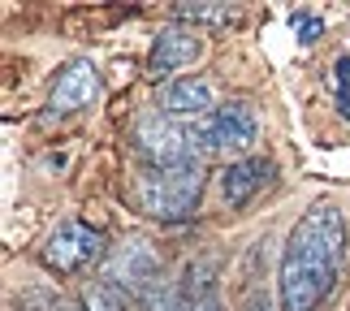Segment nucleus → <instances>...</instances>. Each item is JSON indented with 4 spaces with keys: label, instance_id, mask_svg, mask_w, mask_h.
I'll list each match as a JSON object with an SVG mask.
<instances>
[{
    "label": "nucleus",
    "instance_id": "16",
    "mask_svg": "<svg viewBox=\"0 0 350 311\" xmlns=\"http://www.w3.org/2000/svg\"><path fill=\"white\" fill-rule=\"evenodd\" d=\"M31 311H78V307H70L65 299H31Z\"/></svg>",
    "mask_w": 350,
    "mask_h": 311
},
{
    "label": "nucleus",
    "instance_id": "6",
    "mask_svg": "<svg viewBox=\"0 0 350 311\" xmlns=\"http://www.w3.org/2000/svg\"><path fill=\"white\" fill-rule=\"evenodd\" d=\"M109 281L117 290L134 294V299H147V294L160 286V255L147 247L143 238H126L109 255Z\"/></svg>",
    "mask_w": 350,
    "mask_h": 311
},
{
    "label": "nucleus",
    "instance_id": "18",
    "mask_svg": "<svg viewBox=\"0 0 350 311\" xmlns=\"http://www.w3.org/2000/svg\"><path fill=\"white\" fill-rule=\"evenodd\" d=\"M134 311H139V307H134Z\"/></svg>",
    "mask_w": 350,
    "mask_h": 311
},
{
    "label": "nucleus",
    "instance_id": "4",
    "mask_svg": "<svg viewBox=\"0 0 350 311\" xmlns=\"http://www.w3.org/2000/svg\"><path fill=\"white\" fill-rule=\"evenodd\" d=\"M195 147L199 152H251L255 139H260V121H255V108L251 104H225V108H212L208 117L195 121Z\"/></svg>",
    "mask_w": 350,
    "mask_h": 311
},
{
    "label": "nucleus",
    "instance_id": "14",
    "mask_svg": "<svg viewBox=\"0 0 350 311\" xmlns=\"http://www.w3.org/2000/svg\"><path fill=\"white\" fill-rule=\"evenodd\" d=\"M290 26H294V35H299V44H316L320 31H325V22H320L316 13H294Z\"/></svg>",
    "mask_w": 350,
    "mask_h": 311
},
{
    "label": "nucleus",
    "instance_id": "13",
    "mask_svg": "<svg viewBox=\"0 0 350 311\" xmlns=\"http://www.w3.org/2000/svg\"><path fill=\"white\" fill-rule=\"evenodd\" d=\"M83 311H126V299L113 281H87L83 286Z\"/></svg>",
    "mask_w": 350,
    "mask_h": 311
},
{
    "label": "nucleus",
    "instance_id": "17",
    "mask_svg": "<svg viewBox=\"0 0 350 311\" xmlns=\"http://www.w3.org/2000/svg\"><path fill=\"white\" fill-rule=\"evenodd\" d=\"M247 311H273V307H268V299H255V303H247Z\"/></svg>",
    "mask_w": 350,
    "mask_h": 311
},
{
    "label": "nucleus",
    "instance_id": "12",
    "mask_svg": "<svg viewBox=\"0 0 350 311\" xmlns=\"http://www.w3.org/2000/svg\"><path fill=\"white\" fill-rule=\"evenodd\" d=\"M173 18L178 22H212V26H225L238 18L234 5H217V0H204V5H173Z\"/></svg>",
    "mask_w": 350,
    "mask_h": 311
},
{
    "label": "nucleus",
    "instance_id": "1",
    "mask_svg": "<svg viewBox=\"0 0 350 311\" xmlns=\"http://www.w3.org/2000/svg\"><path fill=\"white\" fill-rule=\"evenodd\" d=\"M346 260V221L333 204H316L294 221L277 268L281 311H320L329 290L342 277Z\"/></svg>",
    "mask_w": 350,
    "mask_h": 311
},
{
    "label": "nucleus",
    "instance_id": "5",
    "mask_svg": "<svg viewBox=\"0 0 350 311\" xmlns=\"http://www.w3.org/2000/svg\"><path fill=\"white\" fill-rule=\"evenodd\" d=\"M104 255V234L87 221H61L44 242V264L52 273H83Z\"/></svg>",
    "mask_w": 350,
    "mask_h": 311
},
{
    "label": "nucleus",
    "instance_id": "11",
    "mask_svg": "<svg viewBox=\"0 0 350 311\" xmlns=\"http://www.w3.org/2000/svg\"><path fill=\"white\" fill-rule=\"evenodd\" d=\"M186 281H191V286L178 290V311H225L217 286H212V268L208 264H199V286H195L191 273H186Z\"/></svg>",
    "mask_w": 350,
    "mask_h": 311
},
{
    "label": "nucleus",
    "instance_id": "10",
    "mask_svg": "<svg viewBox=\"0 0 350 311\" xmlns=\"http://www.w3.org/2000/svg\"><path fill=\"white\" fill-rule=\"evenodd\" d=\"M268 173H273V165H268V160H260V156L234 160V165L221 173V195H225V204H230V208H247L251 199H255V191L268 182Z\"/></svg>",
    "mask_w": 350,
    "mask_h": 311
},
{
    "label": "nucleus",
    "instance_id": "2",
    "mask_svg": "<svg viewBox=\"0 0 350 311\" xmlns=\"http://www.w3.org/2000/svg\"><path fill=\"white\" fill-rule=\"evenodd\" d=\"M204 195V169L199 165H173V169H147L134 182V204L152 221H186L199 208Z\"/></svg>",
    "mask_w": 350,
    "mask_h": 311
},
{
    "label": "nucleus",
    "instance_id": "15",
    "mask_svg": "<svg viewBox=\"0 0 350 311\" xmlns=\"http://www.w3.org/2000/svg\"><path fill=\"white\" fill-rule=\"evenodd\" d=\"M333 87H338V108L342 117H350V57H342L333 65Z\"/></svg>",
    "mask_w": 350,
    "mask_h": 311
},
{
    "label": "nucleus",
    "instance_id": "3",
    "mask_svg": "<svg viewBox=\"0 0 350 311\" xmlns=\"http://www.w3.org/2000/svg\"><path fill=\"white\" fill-rule=\"evenodd\" d=\"M130 143L152 169H173V165H199L195 160V130L173 121L165 113H143L130 126Z\"/></svg>",
    "mask_w": 350,
    "mask_h": 311
},
{
    "label": "nucleus",
    "instance_id": "7",
    "mask_svg": "<svg viewBox=\"0 0 350 311\" xmlns=\"http://www.w3.org/2000/svg\"><path fill=\"white\" fill-rule=\"evenodd\" d=\"M199 52H204V39H199L195 26H165V31L156 35V44H152L147 65H152L156 78L160 74H178V70L199 61Z\"/></svg>",
    "mask_w": 350,
    "mask_h": 311
},
{
    "label": "nucleus",
    "instance_id": "9",
    "mask_svg": "<svg viewBox=\"0 0 350 311\" xmlns=\"http://www.w3.org/2000/svg\"><path fill=\"white\" fill-rule=\"evenodd\" d=\"M160 113L165 117H208L212 113V87L204 78H173V83L160 87Z\"/></svg>",
    "mask_w": 350,
    "mask_h": 311
},
{
    "label": "nucleus",
    "instance_id": "8",
    "mask_svg": "<svg viewBox=\"0 0 350 311\" xmlns=\"http://www.w3.org/2000/svg\"><path fill=\"white\" fill-rule=\"evenodd\" d=\"M96 96H100V70L91 61H70L52 83L48 108L52 113H74V108H87Z\"/></svg>",
    "mask_w": 350,
    "mask_h": 311
}]
</instances>
